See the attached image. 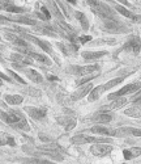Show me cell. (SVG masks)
<instances>
[{"label":"cell","instance_id":"obj_1","mask_svg":"<svg viewBox=\"0 0 141 164\" xmlns=\"http://www.w3.org/2000/svg\"><path fill=\"white\" fill-rule=\"evenodd\" d=\"M88 4L90 5L92 11L95 13V15H98L99 17L102 19H112L114 17V12L111 11V8L106 4L101 3L99 0H88Z\"/></svg>","mask_w":141,"mask_h":164},{"label":"cell","instance_id":"obj_2","mask_svg":"<svg viewBox=\"0 0 141 164\" xmlns=\"http://www.w3.org/2000/svg\"><path fill=\"white\" fill-rule=\"evenodd\" d=\"M70 142L74 145H85V143H111L110 138H97V136H88L85 134H78L70 138Z\"/></svg>","mask_w":141,"mask_h":164},{"label":"cell","instance_id":"obj_3","mask_svg":"<svg viewBox=\"0 0 141 164\" xmlns=\"http://www.w3.org/2000/svg\"><path fill=\"white\" fill-rule=\"evenodd\" d=\"M141 88V81H136V83H132L128 84L126 87H123L122 89H119L118 92H114L111 95H108V100H114V99H118V97H122L127 93H133V92H137L138 89Z\"/></svg>","mask_w":141,"mask_h":164},{"label":"cell","instance_id":"obj_4","mask_svg":"<svg viewBox=\"0 0 141 164\" xmlns=\"http://www.w3.org/2000/svg\"><path fill=\"white\" fill-rule=\"evenodd\" d=\"M111 151H112V146L106 145V143H95L90 147V152L94 156H99V158L110 155Z\"/></svg>","mask_w":141,"mask_h":164},{"label":"cell","instance_id":"obj_5","mask_svg":"<svg viewBox=\"0 0 141 164\" xmlns=\"http://www.w3.org/2000/svg\"><path fill=\"white\" fill-rule=\"evenodd\" d=\"M0 118H1L4 122H7L8 125H16L17 122L24 120V114L20 113L19 110H13V112H11V113L1 112V113H0Z\"/></svg>","mask_w":141,"mask_h":164},{"label":"cell","instance_id":"obj_6","mask_svg":"<svg viewBox=\"0 0 141 164\" xmlns=\"http://www.w3.org/2000/svg\"><path fill=\"white\" fill-rule=\"evenodd\" d=\"M98 68L99 67L97 65L84 66V67H80V66H72V67H69V72L76 74V75H78V76H85V75H89V74H94Z\"/></svg>","mask_w":141,"mask_h":164},{"label":"cell","instance_id":"obj_7","mask_svg":"<svg viewBox=\"0 0 141 164\" xmlns=\"http://www.w3.org/2000/svg\"><path fill=\"white\" fill-rule=\"evenodd\" d=\"M93 84L92 83H88V84H84L82 87H80L76 91V92L70 96V100H73V101H77V100L82 99V97H85L88 93H90V91L93 89Z\"/></svg>","mask_w":141,"mask_h":164},{"label":"cell","instance_id":"obj_8","mask_svg":"<svg viewBox=\"0 0 141 164\" xmlns=\"http://www.w3.org/2000/svg\"><path fill=\"white\" fill-rule=\"evenodd\" d=\"M103 29H106L107 32H111V33H120V32H124V29H122V25H120L118 21H115L114 19L104 20Z\"/></svg>","mask_w":141,"mask_h":164},{"label":"cell","instance_id":"obj_9","mask_svg":"<svg viewBox=\"0 0 141 164\" xmlns=\"http://www.w3.org/2000/svg\"><path fill=\"white\" fill-rule=\"evenodd\" d=\"M124 50H131V51H133L135 54H137L138 51H140L141 49V42H140V38L138 37H135V36H132V37H129L128 42H127L126 45H124V47H123Z\"/></svg>","mask_w":141,"mask_h":164},{"label":"cell","instance_id":"obj_10","mask_svg":"<svg viewBox=\"0 0 141 164\" xmlns=\"http://www.w3.org/2000/svg\"><path fill=\"white\" fill-rule=\"evenodd\" d=\"M25 112H28V114L34 120H43L46 117V112L38 108H33V106H26Z\"/></svg>","mask_w":141,"mask_h":164},{"label":"cell","instance_id":"obj_11","mask_svg":"<svg viewBox=\"0 0 141 164\" xmlns=\"http://www.w3.org/2000/svg\"><path fill=\"white\" fill-rule=\"evenodd\" d=\"M127 102H128V100H127V99H124V97H118V99H115L111 104L104 105L101 110H112V109H119V108H122V106L126 105Z\"/></svg>","mask_w":141,"mask_h":164},{"label":"cell","instance_id":"obj_12","mask_svg":"<svg viewBox=\"0 0 141 164\" xmlns=\"http://www.w3.org/2000/svg\"><path fill=\"white\" fill-rule=\"evenodd\" d=\"M56 121H58L60 125H63L67 131L72 130V129L76 126V120L72 118V117H58L56 118Z\"/></svg>","mask_w":141,"mask_h":164},{"label":"cell","instance_id":"obj_13","mask_svg":"<svg viewBox=\"0 0 141 164\" xmlns=\"http://www.w3.org/2000/svg\"><path fill=\"white\" fill-rule=\"evenodd\" d=\"M39 151H42V152H59V151H61V147L58 145V143H52V142H50V143H45V145H41V146H38L37 147Z\"/></svg>","mask_w":141,"mask_h":164},{"label":"cell","instance_id":"obj_14","mask_svg":"<svg viewBox=\"0 0 141 164\" xmlns=\"http://www.w3.org/2000/svg\"><path fill=\"white\" fill-rule=\"evenodd\" d=\"M103 55H106V51H84L82 58L85 60H97V59L102 58Z\"/></svg>","mask_w":141,"mask_h":164},{"label":"cell","instance_id":"obj_15","mask_svg":"<svg viewBox=\"0 0 141 164\" xmlns=\"http://www.w3.org/2000/svg\"><path fill=\"white\" fill-rule=\"evenodd\" d=\"M92 133L95 134H102V135H116V130H112V129H108V127H104V126H94L90 129Z\"/></svg>","mask_w":141,"mask_h":164},{"label":"cell","instance_id":"obj_16","mask_svg":"<svg viewBox=\"0 0 141 164\" xmlns=\"http://www.w3.org/2000/svg\"><path fill=\"white\" fill-rule=\"evenodd\" d=\"M141 155V149L140 147H132V149L129 150H124L123 151V156H124V159H127V160H131V159L133 158H137V156H140Z\"/></svg>","mask_w":141,"mask_h":164},{"label":"cell","instance_id":"obj_17","mask_svg":"<svg viewBox=\"0 0 141 164\" xmlns=\"http://www.w3.org/2000/svg\"><path fill=\"white\" fill-rule=\"evenodd\" d=\"M94 121L99 122V124H107V122H111L112 120V116L111 114H107V113H103V112H99L97 114H94Z\"/></svg>","mask_w":141,"mask_h":164},{"label":"cell","instance_id":"obj_18","mask_svg":"<svg viewBox=\"0 0 141 164\" xmlns=\"http://www.w3.org/2000/svg\"><path fill=\"white\" fill-rule=\"evenodd\" d=\"M104 91V87L103 85H98V87L93 88L92 91H90L89 93V97H88V100L89 101H95V100H98L99 96H101V93Z\"/></svg>","mask_w":141,"mask_h":164},{"label":"cell","instance_id":"obj_19","mask_svg":"<svg viewBox=\"0 0 141 164\" xmlns=\"http://www.w3.org/2000/svg\"><path fill=\"white\" fill-rule=\"evenodd\" d=\"M116 11L119 13H122L123 16H126V17H128V19H131V20H133V21H138V20L141 19V16H136V15H133L132 12H129L128 9H126L124 7H120V5H116Z\"/></svg>","mask_w":141,"mask_h":164},{"label":"cell","instance_id":"obj_20","mask_svg":"<svg viewBox=\"0 0 141 164\" xmlns=\"http://www.w3.org/2000/svg\"><path fill=\"white\" fill-rule=\"evenodd\" d=\"M25 74L28 75V77L30 80L35 81V83H42V80H43L42 75H39L35 70H25Z\"/></svg>","mask_w":141,"mask_h":164},{"label":"cell","instance_id":"obj_21","mask_svg":"<svg viewBox=\"0 0 141 164\" xmlns=\"http://www.w3.org/2000/svg\"><path fill=\"white\" fill-rule=\"evenodd\" d=\"M5 101L9 105H19V104H21L24 101V99H22V96H19V95H13V96L12 95H7Z\"/></svg>","mask_w":141,"mask_h":164},{"label":"cell","instance_id":"obj_22","mask_svg":"<svg viewBox=\"0 0 141 164\" xmlns=\"http://www.w3.org/2000/svg\"><path fill=\"white\" fill-rule=\"evenodd\" d=\"M124 114L129 116V117H133V118H140L141 117V106H132V108L126 109Z\"/></svg>","mask_w":141,"mask_h":164},{"label":"cell","instance_id":"obj_23","mask_svg":"<svg viewBox=\"0 0 141 164\" xmlns=\"http://www.w3.org/2000/svg\"><path fill=\"white\" fill-rule=\"evenodd\" d=\"M58 46L61 49V51L65 54V55H70V54H74L77 51V46L73 45H64V44H58Z\"/></svg>","mask_w":141,"mask_h":164},{"label":"cell","instance_id":"obj_24","mask_svg":"<svg viewBox=\"0 0 141 164\" xmlns=\"http://www.w3.org/2000/svg\"><path fill=\"white\" fill-rule=\"evenodd\" d=\"M76 19L81 22L82 29H85V30H86V29H89V22H88V20H86L85 15H84L82 12H76Z\"/></svg>","mask_w":141,"mask_h":164},{"label":"cell","instance_id":"obj_25","mask_svg":"<svg viewBox=\"0 0 141 164\" xmlns=\"http://www.w3.org/2000/svg\"><path fill=\"white\" fill-rule=\"evenodd\" d=\"M20 161H22L24 164H49L50 161L47 160H42L38 158H29V159H21Z\"/></svg>","mask_w":141,"mask_h":164},{"label":"cell","instance_id":"obj_26","mask_svg":"<svg viewBox=\"0 0 141 164\" xmlns=\"http://www.w3.org/2000/svg\"><path fill=\"white\" fill-rule=\"evenodd\" d=\"M98 76V72L97 74H92V75H85V76H82L81 79H78V80L76 81L77 85H84V84H88L92 79H94V77Z\"/></svg>","mask_w":141,"mask_h":164},{"label":"cell","instance_id":"obj_27","mask_svg":"<svg viewBox=\"0 0 141 164\" xmlns=\"http://www.w3.org/2000/svg\"><path fill=\"white\" fill-rule=\"evenodd\" d=\"M12 21H16V22H20V24H25V25H35V21L29 17H12Z\"/></svg>","mask_w":141,"mask_h":164},{"label":"cell","instance_id":"obj_28","mask_svg":"<svg viewBox=\"0 0 141 164\" xmlns=\"http://www.w3.org/2000/svg\"><path fill=\"white\" fill-rule=\"evenodd\" d=\"M123 80H124V77H116V79H112V80H110V81H108V83L103 84L104 91H106V89H111V88H112V87H115V85H118V84H120Z\"/></svg>","mask_w":141,"mask_h":164},{"label":"cell","instance_id":"obj_29","mask_svg":"<svg viewBox=\"0 0 141 164\" xmlns=\"http://www.w3.org/2000/svg\"><path fill=\"white\" fill-rule=\"evenodd\" d=\"M30 56H31V58H34V59H37V60H39V62L46 63V65H49V66L51 65V60H50L47 56H45V55H41V54H37V53H31Z\"/></svg>","mask_w":141,"mask_h":164},{"label":"cell","instance_id":"obj_30","mask_svg":"<svg viewBox=\"0 0 141 164\" xmlns=\"http://www.w3.org/2000/svg\"><path fill=\"white\" fill-rule=\"evenodd\" d=\"M37 45L42 47V50H45L46 53H51V46H50L49 42H46V41H42V40H38L37 41Z\"/></svg>","mask_w":141,"mask_h":164},{"label":"cell","instance_id":"obj_31","mask_svg":"<svg viewBox=\"0 0 141 164\" xmlns=\"http://www.w3.org/2000/svg\"><path fill=\"white\" fill-rule=\"evenodd\" d=\"M17 129H21V130H25V131H29L30 130V127H29V125H28V122H26V120H21L20 122H17V124L15 125Z\"/></svg>","mask_w":141,"mask_h":164},{"label":"cell","instance_id":"obj_32","mask_svg":"<svg viewBox=\"0 0 141 164\" xmlns=\"http://www.w3.org/2000/svg\"><path fill=\"white\" fill-rule=\"evenodd\" d=\"M4 9H7L8 12H13V13H21V12H24V8H22V7H16V5H13V4L8 5L7 8H4Z\"/></svg>","mask_w":141,"mask_h":164},{"label":"cell","instance_id":"obj_33","mask_svg":"<svg viewBox=\"0 0 141 164\" xmlns=\"http://www.w3.org/2000/svg\"><path fill=\"white\" fill-rule=\"evenodd\" d=\"M13 44L16 45L17 47H25V49H28V44L25 42V40H22V38H16L15 41H13Z\"/></svg>","mask_w":141,"mask_h":164},{"label":"cell","instance_id":"obj_34","mask_svg":"<svg viewBox=\"0 0 141 164\" xmlns=\"http://www.w3.org/2000/svg\"><path fill=\"white\" fill-rule=\"evenodd\" d=\"M9 75H11V76L13 77V79H16V80L19 81V83H21V84H25V80H24V79H22V77H20L19 75L16 74V72H13L12 70H9Z\"/></svg>","mask_w":141,"mask_h":164},{"label":"cell","instance_id":"obj_35","mask_svg":"<svg viewBox=\"0 0 141 164\" xmlns=\"http://www.w3.org/2000/svg\"><path fill=\"white\" fill-rule=\"evenodd\" d=\"M140 100H141V88L135 93V95H133V96H132L131 101L132 102H137V101H140Z\"/></svg>","mask_w":141,"mask_h":164},{"label":"cell","instance_id":"obj_36","mask_svg":"<svg viewBox=\"0 0 141 164\" xmlns=\"http://www.w3.org/2000/svg\"><path fill=\"white\" fill-rule=\"evenodd\" d=\"M42 15H43V17H45V20L51 19V16H50V13H49V11H47L46 7H42Z\"/></svg>","mask_w":141,"mask_h":164},{"label":"cell","instance_id":"obj_37","mask_svg":"<svg viewBox=\"0 0 141 164\" xmlns=\"http://www.w3.org/2000/svg\"><path fill=\"white\" fill-rule=\"evenodd\" d=\"M78 40H80L81 44H86V42L92 41V37H90V36H82V37H80Z\"/></svg>","mask_w":141,"mask_h":164},{"label":"cell","instance_id":"obj_38","mask_svg":"<svg viewBox=\"0 0 141 164\" xmlns=\"http://www.w3.org/2000/svg\"><path fill=\"white\" fill-rule=\"evenodd\" d=\"M52 9H54V12L56 13V16H58L59 19H61V17H63V15L60 13V11H59V8L56 7V4H52Z\"/></svg>","mask_w":141,"mask_h":164},{"label":"cell","instance_id":"obj_39","mask_svg":"<svg viewBox=\"0 0 141 164\" xmlns=\"http://www.w3.org/2000/svg\"><path fill=\"white\" fill-rule=\"evenodd\" d=\"M7 143H8L9 146H16L15 139H13L12 136H9V135H7Z\"/></svg>","mask_w":141,"mask_h":164},{"label":"cell","instance_id":"obj_40","mask_svg":"<svg viewBox=\"0 0 141 164\" xmlns=\"http://www.w3.org/2000/svg\"><path fill=\"white\" fill-rule=\"evenodd\" d=\"M132 135L141 136V129H132Z\"/></svg>","mask_w":141,"mask_h":164},{"label":"cell","instance_id":"obj_41","mask_svg":"<svg viewBox=\"0 0 141 164\" xmlns=\"http://www.w3.org/2000/svg\"><path fill=\"white\" fill-rule=\"evenodd\" d=\"M0 77H1V79H4V80H7V81H12V80H11V77L9 76H5L3 72H0Z\"/></svg>","mask_w":141,"mask_h":164},{"label":"cell","instance_id":"obj_42","mask_svg":"<svg viewBox=\"0 0 141 164\" xmlns=\"http://www.w3.org/2000/svg\"><path fill=\"white\" fill-rule=\"evenodd\" d=\"M49 79H50V80H51V81H55V80H58V77H56V76H51V75H50V76H49Z\"/></svg>","mask_w":141,"mask_h":164},{"label":"cell","instance_id":"obj_43","mask_svg":"<svg viewBox=\"0 0 141 164\" xmlns=\"http://www.w3.org/2000/svg\"><path fill=\"white\" fill-rule=\"evenodd\" d=\"M119 1H122L123 4H126V5H128V7H129V3L127 1V0H119Z\"/></svg>","mask_w":141,"mask_h":164},{"label":"cell","instance_id":"obj_44","mask_svg":"<svg viewBox=\"0 0 141 164\" xmlns=\"http://www.w3.org/2000/svg\"><path fill=\"white\" fill-rule=\"evenodd\" d=\"M67 1H69L70 4H76V1H77V0H67Z\"/></svg>","mask_w":141,"mask_h":164},{"label":"cell","instance_id":"obj_45","mask_svg":"<svg viewBox=\"0 0 141 164\" xmlns=\"http://www.w3.org/2000/svg\"><path fill=\"white\" fill-rule=\"evenodd\" d=\"M4 145V142H3V140H0V146H3Z\"/></svg>","mask_w":141,"mask_h":164},{"label":"cell","instance_id":"obj_46","mask_svg":"<svg viewBox=\"0 0 141 164\" xmlns=\"http://www.w3.org/2000/svg\"><path fill=\"white\" fill-rule=\"evenodd\" d=\"M1 84H3V80H1V77H0V85H1Z\"/></svg>","mask_w":141,"mask_h":164},{"label":"cell","instance_id":"obj_47","mask_svg":"<svg viewBox=\"0 0 141 164\" xmlns=\"http://www.w3.org/2000/svg\"><path fill=\"white\" fill-rule=\"evenodd\" d=\"M49 164H55V163H51V161H50V163H49Z\"/></svg>","mask_w":141,"mask_h":164}]
</instances>
